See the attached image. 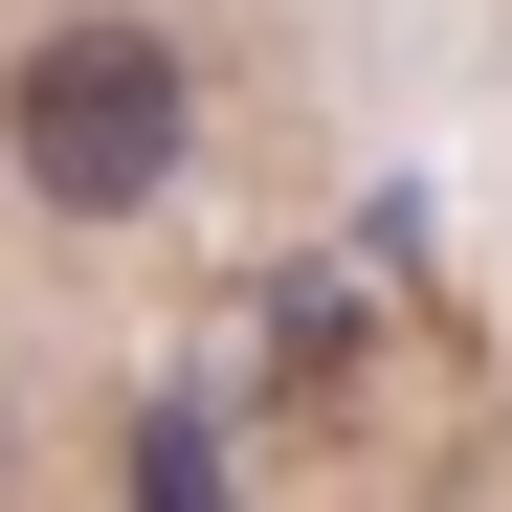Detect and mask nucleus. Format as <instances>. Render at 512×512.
<instances>
[{
  "label": "nucleus",
  "mask_w": 512,
  "mask_h": 512,
  "mask_svg": "<svg viewBox=\"0 0 512 512\" xmlns=\"http://www.w3.org/2000/svg\"><path fill=\"white\" fill-rule=\"evenodd\" d=\"M0 134H23V201L134 223L156 179H179L201 90H179V45H156V23H45V45H23V90H0Z\"/></svg>",
  "instance_id": "obj_1"
}]
</instances>
